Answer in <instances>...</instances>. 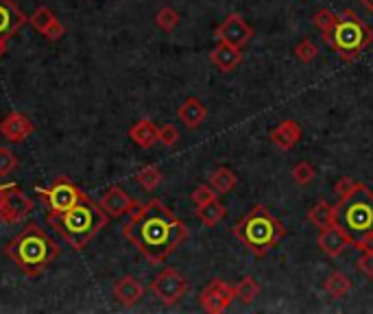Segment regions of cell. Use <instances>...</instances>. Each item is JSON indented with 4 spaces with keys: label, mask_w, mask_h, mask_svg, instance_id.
Listing matches in <instances>:
<instances>
[{
    "label": "cell",
    "mask_w": 373,
    "mask_h": 314,
    "mask_svg": "<svg viewBox=\"0 0 373 314\" xmlns=\"http://www.w3.org/2000/svg\"><path fill=\"white\" fill-rule=\"evenodd\" d=\"M123 234L148 262L162 264L188 238V227L159 199H153L129 216Z\"/></svg>",
    "instance_id": "1"
},
{
    "label": "cell",
    "mask_w": 373,
    "mask_h": 314,
    "mask_svg": "<svg viewBox=\"0 0 373 314\" xmlns=\"http://www.w3.org/2000/svg\"><path fill=\"white\" fill-rule=\"evenodd\" d=\"M234 236L245 245L253 258H264L286 238L284 225L268 212V207L258 203L236 223Z\"/></svg>",
    "instance_id": "2"
},
{
    "label": "cell",
    "mask_w": 373,
    "mask_h": 314,
    "mask_svg": "<svg viewBox=\"0 0 373 314\" xmlns=\"http://www.w3.org/2000/svg\"><path fill=\"white\" fill-rule=\"evenodd\" d=\"M323 42L342 62L352 64L373 44V28L354 9H342L336 13L334 26L323 33Z\"/></svg>",
    "instance_id": "3"
},
{
    "label": "cell",
    "mask_w": 373,
    "mask_h": 314,
    "mask_svg": "<svg viewBox=\"0 0 373 314\" xmlns=\"http://www.w3.org/2000/svg\"><path fill=\"white\" fill-rule=\"evenodd\" d=\"M7 253L24 273L35 275L55 260L57 247L37 225H26L16 241L7 247Z\"/></svg>",
    "instance_id": "4"
},
{
    "label": "cell",
    "mask_w": 373,
    "mask_h": 314,
    "mask_svg": "<svg viewBox=\"0 0 373 314\" xmlns=\"http://www.w3.org/2000/svg\"><path fill=\"white\" fill-rule=\"evenodd\" d=\"M53 223L74 249H83L89 241H92V236L98 229L105 227L107 216H105V209L103 207L98 209L89 201L81 199L77 205L70 207L68 212L55 216Z\"/></svg>",
    "instance_id": "5"
},
{
    "label": "cell",
    "mask_w": 373,
    "mask_h": 314,
    "mask_svg": "<svg viewBox=\"0 0 373 314\" xmlns=\"http://www.w3.org/2000/svg\"><path fill=\"white\" fill-rule=\"evenodd\" d=\"M336 225L345 232L352 241L373 232V190L365 184L358 186L347 199H340L334 205Z\"/></svg>",
    "instance_id": "6"
},
{
    "label": "cell",
    "mask_w": 373,
    "mask_h": 314,
    "mask_svg": "<svg viewBox=\"0 0 373 314\" xmlns=\"http://www.w3.org/2000/svg\"><path fill=\"white\" fill-rule=\"evenodd\" d=\"M151 290H153V295L159 299L164 306H175L179 299H182L188 293V281H186V277L179 271L166 266L151 281Z\"/></svg>",
    "instance_id": "7"
},
{
    "label": "cell",
    "mask_w": 373,
    "mask_h": 314,
    "mask_svg": "<svg viewBox=\"0 0 373 314\" xmlns=\"http://www.w3.org/2000/svg\"><path fill=\"white\" fill-rule=\"evenodd\" d=\"M40 192H42L44 201H46L49 209L53 212V216H59V214L68 212L70 207H74L83 199V194L68 182H57L51 190L40 188Z\"/></svg>",
    "instance_id": "8"
},
{
    "label": "cell",
    "mask_w": 373,
    "mask_h": 314,
    "mask_svg": "<svg viewBox=\"0 0 373 314\" xmlns=\"http://www.w3.org/2000/svg\"><path fill=\"white\" fill-rule=\"evenodd\" d=\"M234 297H236L234 286H229V284L223 279H212L201 293V306L210 314H223L232 306Z\"/></svg>",
    "instance_id": "9"
},
{
    "label": "cell",
    "mask_w": 373,
    "mask_h": 314,
    "mask_svg": "<svg viewBox=\"0 0 373 314\" xmlns=\"http://www.w3.org/2000/svg\"><path fill=\"white\" fill-rule=\"evenodd\" d=\"M214 35H216L218 42L232 44V46H236V49H243L251 42L253 28L245 22V18L241 16V13H232V16H227L225 20H223V24L216 28Z\"/></svg>",
    "instance_id": "10"
},
{
    "label": "cell",
    "mask_w": 373,
    "mask_h": 314,
    "mask_svg": "<svg viewBox=\"0 0 373 314\" xmlns=\"http://www.w3.org/2000/svg\"><path fill=\"white\" fill-rule=\"evenodd\" d=\"M31 209L33 201L16 188L5 190L3 197H0V220L5 223H18L20 218L28 216Z\"/></svg>",
    "instance_id": "11"
},
{
    "label": "cell",
    "mask_w": 373,
    "mask_h": 314,
    "mask_svg": "<svg viewBox=\"0 0 373 314\" xmlns=\"http://www.w3.org/2000/svg\"><path fill=\"white\" fill-rule=\"evenodd\" d=\"M317 243H319V247H321V251L325 253V256H330V258H338L342 251L354 245L352 238L342 232L338 225H330V227L319 229Z\"/></svg>",
    "instance_id": "12"
},
{
    "label": "cell",
    "mask_w": 373,
    "mask_h": 314,
    "mask_svg": "<svg viewBox=\"0 0 373 314\" xmlns=\"http://www.w3.org/2000/svg\"><path fill=\"white\" fill-rule=\"evenodd\" d=\"M302 136H304V129L297 121H284L275 129L268 131V138H271V142L279 148V151H290V148H295L297 142L302 140Z\"/></svg>",
    "instance_id": "13"
},
{
    "label": "cell",
    "mask_w": 373,
    "mask_h": 314,
    "mask_svg": "<svg viewBox=\"0 0 373 314\" xmlns=\"http://www.w3.org/2000/svg\"><path fill=\"white\" fill-rule=\"evenodd\" d=\"M101 207L105 209V212L114 218H121L125 214H129L136 203L129 197V194L121 188V186H114L110 188L105 194H103V201H101Z\"/></svg>",
    "instance_id": "14"
},
{
    "label": "cell",
    "mask_w": 373,
    "mask_h": 314,
    "mask_svg": "<svg viewBox=\"0 0 373 314\" xmlns=\"http://www.w3.org/2000/svg\"><path fill=\"white\" fill-rule=\"evenodd\" d=\"M24 24L22 11L11 0H0V40H7Z\"/></svg>",
    "instance_id": "15"
},
{
    "label": "cell",
    "mask_w": 373,
    "mask_h": 314,
    "mask_svg": "<svg viewBox=\"0 0 373 314\" xmlns=\"http://www.w3.org/2000/svg\"><path fill=\"white\" fill-rule=\"evenodd\" d=\"M212 64L220 70V72H232L234 68H238L243 64V51L232 46V44L225 42H218V46L212 51L210 55Z\"/></svg>",
    "instance_id": "16"
},
{
    "label": "cell",
    "mask_w": 373,
    "mask_h": 314,
    "mask_svg": "<svg viewBox=\"0 0 373 314\" xmlns=\"http://www.w3.org/2000/svg\"><path fill=\"white\" fill-rule=\"evenodd\" d=\"M0 131H3V136L9 138L11 142H22L24 138H28L33 133V125L22 114H9L5 121L0 123Z\"/></svg>",
    "instance_id": "17"
},
{
    "label": "cell",
    "mask_w": 373,
    "mask_h": 314,
    "mask_svg": "<svg viewBox=\"0 0 373 314\" xmlns=\"http://www.w3.org/2000/svg\"><path fill=\"white\" fill-rule=\"evenodd\" d=\"M179 121H182L188 129H197L199 125H203V121L207 118V107L195 96H190L182 103V107L177 110Z\"/></svg>",
    "instance_id": "18"
},
{
    "label": "cell",
    "mask_w": 373,
    "mask_h": 314,
    "mask_svg": "<svg viewBox=\"0 0 373 314\" xmlns=\"http://www.w3.org/2000/svg\"><path fill=\"white\" fill-rule=\"evenodd\" d=\"M114 295L118 299V304H123V306H136L142 295H144V286L136 279V277H123V279H118L116 281V286H114Z\"/></svg>",
    "instance_id": "19"
},
{
    "label": "cell",
    "mask_w": 373,
    "mask_h": 314,
    "mask_svg": "<svg viewBox=\"0 0 373 314\" xmlns=\"http://www.w3.org/2000/svg\"><path fill=\"white\" fill-rule=\"evenodd\" d=\"M157 133L159 129L151 123V121H140L131 127L129 131V138L133 140V144H138L140 148H148L157 142Z\"/></svg>",
    "instance_id": "20"
},
{
    "label": "cell",
    "mask_w": 373,
    "mask_h": 314,
    "mask_svg": "<svg viewBox=\"0 0 373 314\" xmlns=\"http://www.w3.org/2000/svg\"><path fill=\"white\" fill-rule=\"evenodd\" d=\"M354 288V281L345 275V273H340V271H334L325 277L323 281V290L334 297V299H342V297H347Z\"/></svg>",
    "instance_id": "21"
},
{
    "label": "cell",
    "mask_w": 373,
    "mask_h": 314,
    "mask_svg": "<svg viewBox=\"0 0 373 314\" xmlns=\"http://www.w3.org/2000/svg\"><path fill=\"white\" fill-rule=\"evenodd\" d=\"M308 220L312 223L315 227L323 229V227H330L336 225V216H334V205H330L327 201H317L308 209Z\"/></svg>",
    "instance_id": "22"
},
{
    "label": "cell",
    "mask_w": 373,
    "mask_h": 314,
    "mask_svg": "<svg viewBox=\"0 0 373 314\" xmlns=\"http://www.w3.org/2000/svg\"><path fill=\"white\" fill-rule=\"evenodd\" d=\"M225 216H227V207L223 203H218L216 199L197 207V218L203 223L205 227H214L216 223H220Z\"/></svg>",
    "instance_id": "23"
},
{
    "label": "cell",
    "mask_w": 373,
    "mask_h": 314,
    "mask_svg": "<svg viewBox=\"0 0 373 314\" xmlns=\"http://www.w3.org/2000/svg\"><path fill=\"white\" fill-rule=\"evenodd\" d=\"M210 186L218 192V194H227L238 186V177L232 168L220 166L210 175Z\"/></svg>",
    "instance_id": "24"
},
{
    "label": "cell",
    "mask_w": 373,
    "mask_h": 314,
    "mask_svg": "<svg viewBox=\"0 0 373 314\" xmlns=\"http://www.w3.org/2000/svg\"><path fill=\"white\" fill-rule=\"evenodd\" d=\"M234 293H236V299H241L245 306H249V304H253V302L258 299V295H260V284L253 279V277L247 275V277H243L241 281L236 284Z\"/></svg>",
    "instance_id": "25"
},
{
    "label": "cell",
    "mask_w": 373,
    "mask_h": 314,
    "mask_svg": "<svg viewBox=\"0 0 373 314\" xmlns=\"http://www.w3.org/2000/svg\"><path fill=\"white\" fill-rule=\"evenodd\" d=\"M290 177H293V182L297 186H310L312 182H315L317 171H315V166H312L310 162H297L293 166V171H290Z\"/></svg>",
    "instance_id": "26"
},
{
    "label": "cell",
    "mask_w": 373,
    "mask_h": 314,
    "mask_svg": "<svg viewBox=\"0 0 373 314\" xmlns=\"http://www.w3.org/2000/svg\"><path fill=\"white\" fill-rule=\"evenodd\" d=\"M136 182L144 188V190H155L162 184V173L157 166H144L138 171Z\"/></svg>",
    "instance_id": "27"
},
{
    "label": "cell",
    "mask_w": 373,
    "mask_h": 314,
    "mask_svg": "<svg viewBox=\"0 0 373 314\" xmlns=\"http://www.w3.org/2000/svg\"><path fill=\"white\" fill-rule=\"evenodd\" d=\"M317 55H319V49H317V44L312 42V40H302L295 46V57L300 59V62H304V64L315 62Z\"/></svg>",
    "instance_id": "28"
},
{
    "label": "cell",
    "mask_w": 373,
    "mask_h": 314,
    "mask_svg": "<svg viewBox=\"0 0 373 314\" xmlns=\"http://www.w3.org/2000/svg\"><path fill=\"white\" fill-rule=\"evenodd\" d=\"M155 22L162 31H173V28H177V24H179V13L173 7H164L157 11Z\"/></svg>",
    "instance_id": "29"
},
{
    "label": "cell",
    "mask_w": 373,
    "mask_h": 314,
    "mask_svg": "<svg viewBox=\"0 0 373 314\" xmlns=\"http://www.w3.org/2000/svg\"><path fill=\"white\" fill-rule=\"evenodd\" d=\"M57 18H55V13L51 11V9H46V7H40L35 13H33V18H31V24L37 28L40 33H44L46 28L55 22Z\"/></svg>",
    "instance_id": "30"
},
{
    "label": "cell",
    "mask_w": 373,
    "mask_h": 314,
    "mask_svg": "<svg viewBox=\"0 0 373 314\" xmlns=\"http://www.w3.org/2000/svg\"><path fill=\"white\" fill-rule=\"evenodd\" d=\"M358 186H361V182H356V179H352V177H340L338 182L334 184V192H336V197H338V201L340 199H347L352 192H356L358 190Z\"/></svg>",
    "instance_id": "31"
},
{
    "label": "cell",
    "mask_w": 373,
    "mask_h": 314,
    "mask_svg": "<svg viewBox=\"0 0 373 314\" xmlns=\"http://www.w3.org/2000/svg\"><path fill=\"white\" fill-rule=\"evenodd\" d=\"M334 20H336V13L332 9H319L315 13V26L321 31V35L330 31V28L334 26Z\"/></svg>",
    "instance_id": "32"
},
{
    "label": "cell",
    "mask_w": 373,
    "mask_h": 314,
    "mask_svg": "<svg viewBox=\"0 0 373 314\" xmlns=\"http://www.w3.org/2000/svg\"><path fill=\"white\" fill-rule=\"evenodd\" d=\"M190 199H192V203L199 207V205H203V203H207V201L216 199V190H214L212 186H199V188L192 190Z\"/></svg>",
    "instance_id": "33"
},
{
    "label": "cell",
    "mask_w": 373,
    "mask_h": 314,
    "mask_svg": "<svg viewBox=\"0 0 373 314\" xmlns=\"http://www.w3.org/2000/svg\"><path fill=\"white\" fill-rule=\"evenodd\" d=\"M18 166V159L9 148H0V177H7L13 168Z\"/></svg>",
    "instance_id": "34"
},
{
    "label": "cell",
    "mask_w": 373,
    "mask_h": 314,
    "mask_svg": "<svg viewBox=\"0 0 373 314\" xmlns=\"http://www.w3.org/2000/svg\"><path fill=\"white\" fill-rule=\"evenodd\" d=\"M177 140H179V131H177L175 125H164V127L159 129V133H157V142L166 144V146L177 144Z\"/></svg>",
    "instance_id": "35"
},
{
    "label": "cell",
    "mask_w": 373,
    "mask_h": 314,
    "mask_svg": "<svg viewBox=\"0 0 373 314\" xmlns=\"http://www.w3.org/2000/svg\"><path fill=\"white\" fill-rule=\"evenodd\" d=\"M356 264L369 279H373V251H363V256L358 258Z\"/></svg>",
    "instance_id": "36"
},
{
    "label": "cell",
    "mask_w": 373,
    "mask_h": 314,
    "mask_svg": "<svg viewBox=\"0 0 373 314\" xmlns=\"http://www.w3.org/2000/svg\"><path fill=\"white\" fill-rule=\"evenodd\" d=\"M352 247H356L358 251H373V232H371V234H365V236H361V238H356Z\"/></svg>",
    "instance_id": "37"
},
{
    "label": "cell",
    "mask_w": 373,
    "mask_h": 314,
    "mask_svg": "<svg viewBox=\"0 0 373 314\" xmlns=\"http://www.w3.org/2000/svg\"><path fill=\"white\" fill-rule=\"evenodd\" d=\"M44 35H46L49 40H59V37H64V24L62 22H59V20H55L49 28H46V31H44Z\"/></svg>",
    "instance_id": "38"
},
{
    "label": "cell",
    "mask_w": 373,
    "mask_h": 314,
    "mask_svg": "<svg viewBox=\"0 0 373 314\" xmlns=\"http://www.w3.org/2000/svg\"><path fill=\"white\" fill-rule=\"evenodd\" d=\"M358 3H361L367 11H371V13H373V0H358Z\"/></svg>",
    "instance_id": "39"
},
{
    "label": "cell",
    "mask_w": 373,
    "mask_h": 314,
    "mask_svg": "<svg viewBox=\"0 0 373 314\" xmlns=\"http://www.w3.org/2000/svg\"><path fill=\"white\" fill-rule=\"evenodd\" d=\"M7 53V40H0V57Z\"/></svg>",
    "instance_id": "40"
},
{
    "label": "cell",
    "mask_w": 373,
    "mask_h": 314,
    "mask_svg": "<svg viewBox=\"0 0 373 314\" xmlns=\"http://www.w3.org/2000/svg\"><path fill=\"white\" fill-rule=\"evenodd\" d=\"M3 192H5V188H0V197H3Z\"/></svg>",
    "instance_id": "41"
}]
</instances>
